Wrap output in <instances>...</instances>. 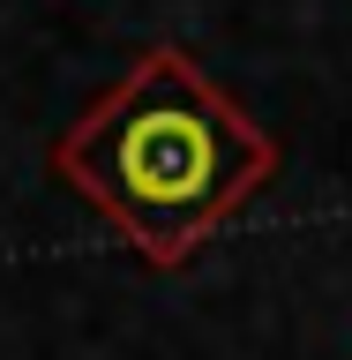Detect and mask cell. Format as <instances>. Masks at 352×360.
<instances>
[{"mask_svg":"<svg viewBox=\"0 0 352 360\" xmlns=\"http://www.w3.org/2000/svg\"><path fill=\"white\" fill-rule=\"evenodd\" d=\"M53 180L150 270H188L278 180V143L188 45H143L128 75L53 135Z\"/></svg>","mask_w":352,"mask_h":360,"instance_id":"cell-1","label":"cell"}]
</instances>
